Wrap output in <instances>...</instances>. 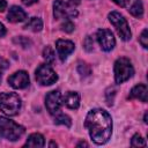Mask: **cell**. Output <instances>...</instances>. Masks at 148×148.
Listing matches in <instances>:
<instances>
[{"mask_svg":"<svg viewBox=\"0 0 148 148\" xmlns=\"http://www.w3.org/2000/svg\"><path fill=\"white\" fill-rule=\"evenodd\" d=\"M45 141L44 136L39 133H32L27 139V142L24 143L25 147H44Z\"/></svg>","mask_w":148,"mask_h":148,"instance_id":"obj_15","label":"cell"},{"mask_svg":"<svg viewBox=\"0 0 148 148\" xmlns=\"http://www.w3.org/2000/svg\"><path fill=\"white\" fill-rule=\"evenodd\" d=\"M21 109V98L15 92L0 94V111L7 116H16Z\"/></svg>","mask_w":148,"mask_h":148,"instance_id":"obj_2","label":"cell"},{"mask_svg":"<svg viewBox=\"0 0 148 148\" xmlns=\"http://www.w3.org/2000/svg\"><path fill=\"white\" fill-rule=\"evenodd\" d=\"M83 46H84V50L88 51V52L92 50L94 40H92V38H91L90 36H87V37H86V39H84V42H83Z\"/></svg>","mask_w":148,"mask_h":148,"instance_id":"obj_25","label":"cell"},{"mask_svg":"<svg viewBox=\"0 0 148 148\" xmlns=\"http://www.w3.org/2000/svg\"><path fill=\"white\" fill-rule=\"evenodd\" d=\"M56 47L58 51V56L60 58L61 61H65L67 59V57L74 51L75 45L73 42L71 40H66V39H58L56 42Z\"/></svg>","mask_w":148,"mask_h":148,"instance_id":"obj_11","label":"cell"},{"mask_svg":"<svg viewBox=\"0 0 148 148\" xmlns=\"http://www.w3.org/2000/svg\"><path fill=\"white\" fill-rule=\"evenodd\" d=\"M76 146H77V147H88V143L84 142V141H81V142H79Z\"/></svg>","mask_w":148,"mask_h":148,"instance_id":"obj_31","label":"cell"},{"mask_svg":"<svg viewBox=\"0 0 148 148\" xmlns=\"http://www.w3.org/2000/svg\"><path fill=\"white\" fill-rule=\"evenodd\" d=\"M143 121H145L146 124H147V121H148V120H147V112L145 113V117H143Z\"/></svg>","mask_w":148,"mask_h":148,"instance_id":"obj_34","label":"cell"},{"mask_svg":"<svg viewBox=\"0 0 148 148\" xmlns=\"http://www.w3.org/2000/svg\"><path fill=\"white\" fill-rule=\"evenodd\" d=\"M49 146H50V147H57V143L52 141V142H50V145H49Z\"/></svg>","mask_w":148,"mask_h":148,"instance_id":"obj_33","label":"cell"},{"mask_svg":"<svg viewBox=\"0 0 148 148\" xmlns=\"http://www.w3.org/2000/svg\"><path fill=\"white\" fill-rule=\"evenodd\" d=\"M29 82H30L29 75H28V73L25 71L15 72L14 74H12L8 77V83L14 89H23V88L28 87Z\"/></svg>","mask_w":148,"mask_h":148,"instance_id":"obj_10","label":"cell"},{"mask_svg":"<svg viewBox=\"0 0 148 148\" xmlns=\"http://www.w3.org/2000/svg\"><path fill=\"white\" fill-rule=\"evenodd\" d=\"M61 94L59 90H52L50 91L47 95H46V98H45V105H46V109L47 111L51 113V114H54V113H58L59 110H60V106H61Z\"/></svg>","mask_w":148,"mask_h":148,"instance_id":"obj_9","label":"cell"},{"mask_svg":"<svg viewBox=\"0 0 148 148\" xmlns=\"http://www.w3.org/2000/svg\"><path fill=\"white\" fill-rule=\"evenodd\" d=\"M146 141L140 134H134L131 139V146L133 147H146Z\"/></svg>","mask_w":148,"mask_h":148,"instance_id":"obj_21","label":"cell"},{"mask_svg":"<svg viewBox=\"0 0 148 148\" xmlns=\"http://www.w3.org/2000/svg\"><path fill=\"white\" fill-rule=\"evenodd\" d=\"M62 103L67 108L76 110L79 108V105H80V96L75 91H67L65 94V96L62 97Z\"/></svg>","mask_w":148,"mask_h":148,"instance_id":"obj_13","label":"cell"},{"mask_svg":"<svg viewBox=\"0 0 148 148\" xmlns=\"http://www.w3.org/2000/svg\"><path fill=\"white\" fill-rule=\"evenodd\" d=\"M134 74L133 66L127 58H119L114 62V80L116 83H123L127 81Z\"/></svg>","mask_w":148,"mask_h":148,"instance_id":"obj_4","label":"cell"},{"mask_svg":"<svg viewBox=\"0 0 148 148\" xmlns=\"http://www.w3.org/2000/svg\"><path fill=\"white\" fill-rule=\"evenodd\" d=\"M24 29H29L34 32H38L43 29V22L39 17H31L24 25Z\"/></svg>","mask_w":148,"mask_h":148,"instance_id":"obj_16","label":"cell"},{"mask_svg":"<svg viewBox=\"0 0 148 148\" xmlns=\"http://www.w3.org/2000/svg\"><path fill=\"white\" fill-rule=\"evenodd\" d=\"M114 3H117L118 6H120V7H125V6H127L128 5V2H130V0H112Z\"/></svg>","mask_w":148,"mask_h":148,"instance_id":"obj_26","label":"cell"},{"mask_svg":"<svg viewBox=\"0 0 148 148\" xmlns=\"http://www.w3.org/2000/svg\"><path fill=\"white\" fill-rule=\"evenodd\" d=\"M0 135H1V133H0Z\"/></svg>","mask_w":148,"mask_h":148,"instance_id":"obj_36","label":"cell"},{"mask_svg":"<svg viewBox=\"0 0 148 148\" xmlns=\"http://www.w3.org/2000/svg\"><path fill=\"white\" fill-rule=\"evenodd\" d=\"M0 62H2V65H1L2 68H7V67H8V62H7L5 59H2L1 57H0Z\"/></svg>","mask_w":148,"mask_h":148,"instance_id":"obj_30","label":"cell"},{"mask_svg":"<svg viewBox=\"0 0 148 148\" xmlns=\"http://www.w3.org/2000/svg\"><path fill=\"white\" fill-rule=\"evenodd\" d=\"M128 10H130V13L133 16L141 17L143 15V5H142V1L141 0H135Z\"/></svg>","mask_w":148,"mask_h":148,"instance_id":"obj_17","label":"cell"},{"mask_svg":"<svg viewBox=\"0 0 148 148\" xmlns=\"http://www.w3.org/2000/svg\"><path fill=\"white\" fill-rule=\"evenodd\" d=\"M139 40H140V44H141L145 49L148 47V30H147V29H145V30L141 32Z\"/></svg>","mask_w":148,"mask_h":148,"instance_id":"obj_23","label":"cell"},{"mask_svg":"<svg viewBox=\"0 0 148 148\" xmlns=\"http://www.w3.org/2000/svg\"><path fill=\"white\" fill-rule=\"evenodd\" d=\"M38 0H22V2L25 5V6H31L32 3H35V2H37Z\"/></svg>","mask_w":148,"mask_h":148,"instance_id":"obj_29","label":"cell"},{"mask_svg":"<svg viewBox=\"0 0 148 148\" xmlns=\"http://www.w3.org/2000/svg\"><path fill=\"white\" fill-rule=\"evenodd\" d=\"M71 2H72L73 5H79V3H80V0H71Z\"/></svg>","mask_w":148,"mask_h":148,"instance_id":"obj_32","label":"cell"},{"mask_svg":"<svg viewBox=\"0 0 148 148\" xmlns=\"http://www.w3.org/2000/svg\"><path fill=\"white\" fill-rule=\"evenodd\" d=\"M84 127L88 130L91 140L97 145H104L112 134L111 116L103 109H92L88 112Z\"/></svg>","mask_w":148,"mask_h":148,"instance_id":"obj_1","label":"cell"},{"mask_svg":"<svg viewBox=\"0 0 148 148\" xmlns=\"http://www.w3.org/2000/svg\"><path fill=\"white\" fill-rule=\"evenodd\" d=\"M7 8V2L6 0H0V12H3Z\"/></svg>","mask_w":148,"mask_h":148,"instance_id":"obj_27","label":"cell"},{"mask_svg":"<svg viewBox=\"0 0 148 148\" xmlns=\"http://www.w3.org/2000/svg\"><path fill=\"white\" fill-rule=\"evenodd\" d=\"M77 72L80 73L81 76H88L91 73V68H90V66L88 64L80 61L79 65H77Z\"/></svg>","mask_w":148,"mask_h":148,"instance_id":"obj_19","label":"cell"},{"mask_svg":"<svg viewBox=\"0 0 148 148\" xmlns=\"http://www.w3.org/2000/svg\"><path fill=\"white\" fill-rule=\"evenodd\" d=\"M128 98H136L142 102H147V86L146 84H136L132 88Z\"/></svg>","mask_w":148,"mask_h":148,"instance_id":"obj_14","label":"cell"},{"mask_svg":"<svg viewBox=\"0 0 148 148\" xmlns=\"http://www.w3.org/2000/svg\"><path fill=\"white\" fill-rule=\"evenodd\" d=\"M36 80L42 86H50L53 84L58 80V75L51 68L50 65H40L35 73Z\"/></svg>","mask_w":148,"mask_h":148,"instance_id":"obj_6","label":"cell"},{"mask_svg":"<svg viewBox=\"0 0 148 148\" xmlns=\"http://www.w3.org/2000/svg\"><path fill=\"white\" fill-rule=\"evenodd\" d=\"M105 95H106V103H108V105H112V104H113V97H114V95H116L114 88H112V87L109 88V89L106 90Z\"/></svg>","mask_w":148,"mask_h":148,"instance_id":"obj_22","label":"cell"},{"mask_svg":"<svg viewBox=\"0 0 148 148\" xmlns=\"http://www.w3.org/2000/svg\"><path fill=\"white\" fill-rule=\"evenodd\" d=\"M61 30L65 31V32H72V31L74 30V24H73V22L66 20V21L61 24Z\"/></svg>","mask_w":148,"mask_h":148,"instance_id":"obj_24","label":"cell"},{"mask_svg":"<svg viewBox=\"0 0 148 148\" xmlns=\"http://www.w3.org/2000/svg\"><path fill=\"white\" fill-rule=\"evenodd\" d=\"M24 127L16 124L15 121L6 118L0 117V133L9 141H16L24 134Z\"/></svg>","mask_w":148,"mask_h":148,"instance_id":"obj_3","label":"cell"},{"mask_svg":"<svg viewBox=\"0 0 148 148\" xmlns=\"http://www.w3.org/2000/svg\"><path fill=\"white\" fill-rule=\"evenodd\" d=\"M53 15L56 18H71L77 16V10L65 2L64 0H54L53 2Z\"/></svg>","mask_w":148,"mask_h":148,"instance_id":"obj_7","label":"cell"},{"mask_svg":"<svg viewBox=\"0 0 148 148\" xmlns=\"http://www.w3.org/2000/svg\"><path fill=\"white\" fill-rule=\"evenodd\" d=\"M43 58L45 59V61L47 64H52L54 61V52L50 46H46L43 50Z\"/></svg>","mask_w":148,"mask_h":148,"instance_id":"obj_20","label":"cell"},{"mask_svg":"<svg viewBox=\"0 0 148 148\" xmlns=\"http://www.w3.org/2000/svg\"><path fill=\"white\" fill-rule=\"evenodd\" d=\"M109 21L111 22V24L116 28L119 37L123 39V40H128L131 39V30H130V25L127 23V21L125 20V17L118 13V12H111L109 14Z\"/></svg>","mask_w":148,"mask_h":148,"instance_id":"obj_5","label":"cell"},{"mask_svg":"<svg viewBox=\"0 0 148 148\" xmlns=\"http://www.w3.org/2000/svg\"><path fill=\"white\" fill-rule=\"evenodd\" d=\"M27 18V13L18 6H13L9 8V12L7 14V20L13 23L22 22Z\"/></svg>","mask_w":148,"mask_h":148,"instance_id":"obj_12","label":"cell"},{"mask_svg":"<svg viewBox=\"0 0 148 148\" xmlns=\"http://www.w3.org/2000/svg\"><path fill=\"white\" fill-rule=\"evenodd\" d=\"M1 79H2V75H1V71H0V83H1Z\"/></svg>","mask_w":148,"mask_h":148,"instance_id":"obj_35","label":"cell"},{"mask_svg":"<svg viewBox=\"0 0 148 148\" xmlns=\"http://www.w3.org/2000/svg\"><path fill=\"white\" fill-rule=\"evenodd\" d=\"M54 124H57V125H65L66 127H71L72 120H71V118H69L67 114L59 113V114L56 116V118H54Z\"/></svg>","mask_w":148,"mask_h":148,"instance_id":"obj_18","label":"cell"},{"mask_svg":"<svg viewBox=\"0 0 148 148\" xmlns=\"http://www.w3.org/2000/svg\"><path fill=\"white\" fill-rule=\"evenodd\" d=\"M5 35H6V28L2 23H0V37H2Z\"/></svg>","mask_w":148,"mask_h":148,"instance_id":"obj_28","label":"cell"},{"mask_svg":"<svg viewBox=\"0 0 148 148\" xmlns=\"http://www.w3.org/2000/svg\"><path fill=\"white\" fill-rule=\"evenodd\" d=\"M97 40L104 51H111L116 45V39L113 34L108 29H99L97 31Z\"/></svg>","mask_w":148,"mask_h":148,"instance_id":"obj_8","label":"cell"}]
</instances>
